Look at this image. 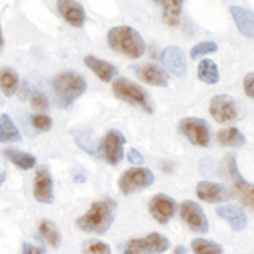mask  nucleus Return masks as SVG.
Here are the masks:
<instances>
[{
  "label": "nucleus",
  "mask_w": 254,
  "mask_h": 254,
  "mask_svg": "<svg viewBox=\"0 0 254 254\" xmlns=\"http://www.w3.org/2000/svg\"><path fill=\"white\" fill-rule=\"evenodd\" d=\"M187 249L183 248V246H178V248H175V254H185Z\"/></svg>",
  "instance_id": "36"
},
{
  "label": "nucleus",
  "mask_w": 254,
  "mask_h": 254,
  "mask_svg": "<svg viewBox=\"0 0 254 254\" xmlns=\"http://www.w3.org/2000/svg\"><path fill=\"white\" fill-rule=\"evenodd\" d=\"M227 171H229V175H231L232 182H234L236 193L239 195L241 202H243L249 210L254 212V185L253 183H249L248 180L239 173L234 156L227 158Z\"/></svg>",
  "instance_id": "10"
},
{
  "label": "nucleus",
  "mask_w": 254,
  "mask_h": 254,
  "mask_svg": "<svg viewBox=\"0 0 254 254\" xmlns=\"http://www.w3.org/2000/svg\"><path fill=\"white\" fill-rule=\"evenodd\" d=\"M83 254H112V253H110L109 244L102 243V241L88 239L83 243Z\"/></svg>",
  "instance_id": "30"
},
{
  "label": "nucleus",
  "mask_w": 254,
  "mask_h": 254,
  "mask_svg": "<svg viewBox=\"0 0 254 254\" xmlns=\"http://www.w3.org/2000/svg\"><path fill=\"white\" fill-rule=\"evenodd\" d=\"M191 251H193V254H222L224 248L210 239L198 237V239H195L191 243Z\"/></svg>",
  "instance_id": "28"
},
{
  "label": "nucleus",
  "mask_w": 254,
  "mask_h": 254,
  "mask_svg": "<svg viewBox=\"0 0 254 254\" xmlns=\"http://www.w3.org/2000/svg\"><path fill=\"white\" fill-rule=\"evenodd\" d=\"M22 136H20L17 126L12 122V119L7 114L0 116V142L7 144V142H19Z\"/></svg>",
  "instance_id": "24"
},
{
  "label": "nucleus",
  "mask_w": 254,
  "mask_h": 254,
  "mask_svg": "<svg viewBox=\"0 0 254 254\" xmlns=\"http://www.w3.org/2000/svg\"><path fill=\"white\" fill-rule=\"evenodd\" d=\"M19 88V75L12 68H0V90L5 97H12Z\"/></svg>",
  "instance_id": "23"
},
{
  "label": "nucleus",
  "mask_w": 254,
  "mask_h": 254,
  "mask_svg": "<svg viewBox=\"0 0 254 254\" xmlns=\"http://www.w3.org/2000/svg\"><path fill=\"white\" fill-rule=\"evenodd\" d=\"M217 44L212 43V41H203V43H198L191 48L190 51V58L191 60H200L203 58L205 55H210V53H217Z\"/></svg>",
  "instance_id": "29"
},
{
  "label": "nucleus",
  "mask_w": 254,
  "mask_h": 254,
  "mask_svg": "<svg viewBox=\"0 0 254 254\" xmlns=\"http://www.w3.org/2000/svg\"><path fill=\"white\" fill-rule=\"evenodd\" d=\"M31 105L38 110H46L49 107V102H48V97L44 93H32L31 97Z\"/></svg>",
  "instance_id": "32"
},
{
  "label": "nucleus",
  "mask_w": 254,
  "mask_h": 254,
  "mask_svg": "<svg viewBox=\"0 0 254 254\" xmlns=\"http://www.w3.org/2000/svg\"><path fill=\"white\" fill-rule=\"evenodd\" d=\"M154 183V173L149 168L136 166L126 170L122 176L119 178V190L124 195H132L137 191L146 190L147 187H151Z\"/></svg>",
  "instance_id": "5"
},
{
  "label": "nucleus",
  "mask_w": 254,
  "mask_h": 254,
  "mask_svg": "<svg viewBox=\"0 0 254 254\" xmlns=\"http://www.w3.org/2000/svg\"><path fill=\"white\" fill-rule=\"evenodd\" d=\"M56 105L61 109L69 107L87 90V80L76 71H61L53 78Z\"/></svg>",
  "instance_id": "2"
},
{
  "label": "nucleus",
  "mask_w": 254,
  "mask_h": 254,
  "mask_svg": "<svg viewBox=\"0 0 254 254\" xmlns=\"http://www.w3.org/2000/svg\"><path fill=\"white\" fill-rule=\"evenodd\" d=\"M196 196L203 202L208 203H222L231 200L232 191L229 190L225 185H220V183H214V182H200L196 185Z\"/></svg>",
  "instance_id": "15"
},
{
  "label": "nucleus",
  "mask_w": 254,
  "mask_h": 254,
  "mask_svg": "<svg viewBox=\"0 0 254 254\" xmlns=\"http://www.w3.org/2000/svg\"><path fill=\"white\" fill-rule=\"evenodd\" d=\"M39 234L51 248H60L61 246V232L58 229V225L51 220H41L39 225Z\"/></svg>",
  "instance_id": "25"
},
{
  "label": "nucleus",
  "mask_w": 254,
  "mask_h": 254,
  "mask_svg": "<svg viewBox=\"0 0 254 254\" xmlns=\"http://www.w3.org/2000/svg\"><path fill=\"white\" fill-rule=\"evenodd\" d=\"M217 215L220 219H224L225 222L231 225L232 231L239 232L244 231L248 227V215L244 214V210L236 203H225V205L217 208Z\"/></svg>",
  "instance_id": "17"
},
{
  "label": "nucleus",
  "mask_w": 254,
  "mask_h": 254,
  "mask_svg": "<svg viewBox=\"0 0 254 254\" xmlns=\"http://www.w3.org/2000/svg\"><path fill=\"white\" fill-rule=\"evenodd\" d=\"M3 156H5L12 165H15L20 170H32L38 165V159L34 154L31 153H24V151L17 149H3Z\"/></svg>",
  "instance_id": "22"
},
{
  "label": "nucleus",
  "mask_w": 254,
  "mask_h": 254,
  "mask_svg": "<svg viewBox=\"0 0 254 254\" xmlns=\"http://www.w3.org/2000/svg\"><path fill=\"white\" fill-rule=\"evenodd\" d=\"M31 124L36 130H39V132H46V130H49L53 127V121L46 114H34V116L31 117Z\"/></svg>",
  "instance_id": "31"
},
{
  "label": "nucleus",
  "mask_w": 254,
  "mask_h": 254,
  "mask_svg": "<svg viewBox=\"0 0 254 254\" xmlns=\"http://www.w3.org/2000/svg\"><path fill=\"white\" fill-rule=\"evenodd\" d=\"M156 5L161 9L163 19L168 26H176L182 19L183 0H154Z\"/></svg>",
  "instance_id": "21"
},
{
  "label": "nucleus",
  "mask_w": 254,
  "mask_h": 254,
  "mask_svg": "<svg viewBox=\"0 0 254 254\" xmlns=\"http://www.w3.org/2000/svg\"><path fill=\"white\" fill-rule=\"evenodd\" d=\"M244 90L248 97H251L254 100V73H248L244 76Z\"/></svg>",
  "instance_id": "33"
},
{
  "label": "nucleus",
  "mask_w": 254,
  "mask_h": 254,
  "mask_svg": "<svg viewBox=\"0 0 254 254\" xmlns=\"http://www.w3.org/2000/svg\"><path fill=\"white\" fill-rule=\"evenodd\" d=\"M85 64H87L102 81H112L119 75V69L116 64L97 58V56H92V55L85 56Z\"/></svg>",
  "instance_id": "20"
},
{
  "label": "nucleus",
  "mask_w": 254,
  "mask_h": 254,
  "mask_svg": "<svg viewBox=\"0 0 254 254\" xmlns=\"http://www.w3.org/2000/svg\"><path fill=\"white\" fill-rule=\"evenodd\" d=\"M116 210L117 203L110 198L93 202L87 214L76 219V227L83 232H88V234H105L112 227L114 219H116Z\"/></svg>",
  "instance_id": "1"
},
{
  "label": "nucleus",
  "mask_w": 254,
  "mask_h": 254,
  "mask_svg": "<svg viewBox=\"0 0 254 254\" xmlns=\"http://www.w3.org/2000/svg\"><path fill=\"white\" fill-rule=\"evenodd\" d=\"M5 178H7V173H5V170H0V185H2V183L5 182Z\"/></svg>",
  "instance_id": "37"
},
{
  "label": "nucleus",
  "mask_w": 254,
  "mask_h": 254,
  "mask_svg": "<svg viewBox=\"0 0 254 254\" xmlns=\"http://www.w3.org/2000/svg\"><path fill=\"white\" fill-rule=\"evenodd\" d=\"M58 10L61 17L73 27H81L85 24V9L76 0H60Z\"/></svg>",
  "instance_id": "18"
},
{
  "label": "nucleus",
  "mask_w": 254,
  "mask_h": 254,
  "mask_svg": "<svg viewBox=\"0 0 254 254\" xmlns=\"http://www.w3.org/2000/svg\"><path fill=\"white\" fill-rule=\"evenodd\" d=\"M210 116L215 119L219 124H231L237 121L239 110H237V102L229 95H215L210 100Z\"/></svg>",
  "instance_id": "9"
},
{
  "label": "nucleus",
  "mask_w": 254,
  "mask_h": 254,
  "mask_svg": "<svg viewBox=\"0 0 254 254\" xmlns=\"http://www.w3.org/2000/svg\"><path fill=\"white\" fill-rule=\"evenodd\" d=\"M112 92L117 98L124 102H129L132 105H137L141 107L144 112H153V107H151V102L147 98V93L144 92V88L139 87V85L132 83L127 78H116L112 83Z\"/></svg>",
  "instance_id": "4"
},
{
  "label": "nucleus",
  "mask_w": 254,
  "mask_h": 254,
  "mask_svg": "<svg viewBox=\"0 0 254 254\" xmlns=\"http://www.w3.org/2000/svg\"><path fill=\"white\" fill-rule=\"evenodd\" d=\"M46 249L41 248V246L31 244V243H24L22 244V254H44Z\"/></svg>",
  "instance_id": "34"
},
{
  "label": "nucleus",
  "mask_w": 254,
  "mask_h": 254,
  "mask_svg": "<svg viewBox=\"0 0 254 254\" xmlns=\"http://www.w3.org/2000/svg\"><path fill=\"white\" fill-rule=\"evenodd\" d=\"M124 144H126V137L122 132L119 130H109L107 134L102 139V154H104L105 161L112 166H117L119 163L122 161V156H124Z\"/></svg>",
  "instance_id": "11"
},
{
  "label": "nucleus",
  "mask_w": 254,
  "mask_h": 254,
  "mask_svg": "<svg viewBox=\"0 0 254 254\" xmlns=\"http://www.w3.org/2000/svg\"><path fill=\"white\" fill-rule=\"evenodd\" d=\"M229 10H231V15L241 34H244L249 39H254V12L237 5H232Z\"/></svg>",
  "instance_id": "19"
},
{
  "label": "nucleus",
  "mask_w": 254,
  "mask_h": 254,
  "mask_svg": "<svg viewBox=\"0 0 254 254\" xmlns=\"http://www.w3.org/2000/svg\"><path fill=\"white\" fill-rule=\"evenodd\" d=\"M107 43L114 51L126 55L129 58H141L146 51L144 39L141 38V34L132 29L129 26H119L112 27L107 34Z\"/></svg>",
  "instance_id": "3"
},
{
  "label": "nucleus",
  "mask_w": 254,
  "mask_h": 254,
  "mask_svg": "<svg viewBox=\"0 0 254 254\" xmlns=\"http://www.w3.org/2000/svg\"><path fill=\"white\" fill-rule=\"evenodd\" d=\"M176 202L171 198L170 195L158 193L151 198L149 202V212L153 215V219L158 224H168L176 214Z\"/></svg>",
  "instance_id": "12"
},
{
  "label": "nucleus",
  "mask_w": 254,
  "mask_h": 254,
  "mask_svg": "<svg viewBox=\"0 0 254 254\" xmlns=\"http://www.w3.org/2000/svg\"><path fill=\"white\" fill-rule=\"evenodd\" d=\"M198 78L207 85H215L217 81L220 80V73H219V68H217L215 61L212 60H202L198 64Z\"/></svg>",
  "instance_id": "26"
},
{
  "label": "nucleus",
  "mask_w": 254,
  "mask_h": 254,
  "mask_svg": "<svg viewBox=\"0 0 254 254\" xmlns=\"http://www.w3.org/2000/svg\"><path fill=\"white\" fill-rule=\"evenodd\" d=\"M180 132L185 136L191 144L198 147H208L212 141L210 127L203 119L198 117H185L180 122Z\"/></svg>",
  "instance_id": "7"
},
{
  "label": "nucleus",
  "mask_w": 254,
  "mask_h": 254,
  "mask_svg": "<svg viewBox=\"0 0 254 254\" xmlns=\"http://www.w3.org/2000/svg\"><path fill=\"white\" fill-rule=\"evenodd\" d=\"M34 198L39 203H53L55 200V190H53V178L49 173L48 166H41L36 171L34 188H32Z\"/></svg>",
  "instance_id": "14"
},
{
  "label": "nucleus",
  "mask_w": 254,
  "mask_h": 254,
  "mask_svg": "<svg viewBox=\"0 0 254 254\" xmlns=\"http://www.w3.org/2000/svg\"><path fill=\"white\" fill-rule=\"evenodd\" d=\"M161 64L165 66L166 71H170L175 76L183 78L187 75V58L180 46H168L163 49Z\"/></svg>",
  "instance_id": "13"
},
{
  "label": "nucleus",
  "mask_w": 254,
  "mask_h": 254,
  "mask_svg": "<svg viewBox=\"0 0 254 254\" xmlns=\"http://www.w3.org/2000/svg\"><path fill=\"white\" fill-rule=\"evenodd\" d=\"M217 141H219L222 146L239 147L246 142V137L239 129H236V127H227V129L219 130V134H217Z\"/></svg>",
  "instance_id": "27"
},
{
  "label": "nucleus",
  "mask_w": 254,
  "mask_h": 254,
  "mask_svg": "<svg viewBox=\"0 0 254 254\" xmlns=\"http://www.w3.org/2000/svg\"><path fill=\"white\" fill-rule=\"evenodd\" d=\"M170 239L159 232H151L139 239H130L124 246V254H163L170 249Z\"/></svg>",
  "instance_id": "6"
},
{
  "label": "nucleus",
  "mask_w": 254,
  "mask_h": 254,
  "mask_svg": "<svg viewBox=\"0 0 254 254\" xmlns=\"http://www.w3.org/2000/svg\"><path fill=\"white\" fill-rule=\"evenodd\" d=\"M3 48V34H2V26H0V51Z\"/></svg>",
  "instance_id": "38"
},
{
  "label": "nucleus",
  "mask_w": 254,
  "mask_h": 254,
  "mask_svg": "<svg viewBox=\"0 0 254 254\" xmlns=\"http://www.w3.org/2000/svg\"><path fill=\"white\" fill-rule=\"evenodd\" d=\"M180 217L190 227V231L198 232V234H205L208 231V219L205 212L193 200H185L180 205Z\"/></svg>",
  "instance_id": "8"
},
{
  "label": "nucleus",
  "mask_w": 254,
  "mask_h": 254,
  "mask_svg": "<svg viewBox=\"0 0 254 254\" xmlns=\"http://www.w3.org/2000/svg\"><path fill=\"white\" fill-rule=\"evenodd\" d=\"M127 159H129L132 165H141V163L144 161V156H142L137 149H129V153H127Z\"/></svg>",
  "instance_id": "35"
},
{
  "label": "nucleus",
  "mask_w": 254,
  "mask_h": 254,
  "mask_svg": "<svg viewBox=\"0 0 254 254\" xmlns=\"http://www.w3.org/2000/svg\"><path fill=\"white\" fill-rule=\"evenodd\" d=\"M136 73L144 83L153 85V87H168V83H170L168 71L163 66H159V64H142V66L136 68Z\"/></svg>",
  "instance_id": "16"
}]
</instances>
